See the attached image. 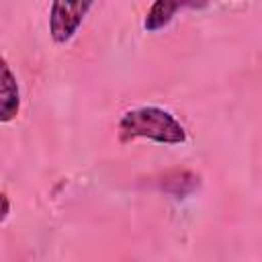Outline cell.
<instances>
[{
    "instance_id": "3",
    "label": "cell",
    "mask_w": 262,
    "mask_h": 262,
    "mask_svg": "<svg viewBox=\"0 0 262 262\" xmlns=\"http://www.w3.org/2000/svg\"><path fill=\"white\" fill-rule=\"evenodd\" d=\"M20 111V88L8 61L0 55V123H10Z\"/></svg>"
},
{
    "instance_id": "1",
    "label": "cell",
    "mask_w": 262,
    "mask_h": 262,
    "mask_svg": "<svg viewBox=\"0 0 262 262\" xmlns=\"http://www.w3.org/2000/svg\"><path fill=\"white\" fill-rule=\"evenodd\" d=\"M119 137L121 141L145 137L156 143L180 145L186 141V131L172 113L160 106H139V108L127 111L121 117Z\"/></svg>"
},
{
    "instance_id": "4",
    "label": "cell",
    "mask_w": 262,
    "mask_h": 262,
    "mask_svg": "<svg viewBox=\"0 0 262 262\" xmlns=\"http://www.w3.org/2000/svg\"><path fill=\"white\" fill-rule=\"evenodd\" d=\"M182 0H154L151 8L145 14L143 20V29L149 33H156L160 29H164L176 14V10L180 8Z\"/></svg>"
},
{
    "instance_id": "5",
    "label": "cell",
    "mask_w": 262,
    "mask_h": 262,
    "mask_svg": "<svg viewBox=\"0 0 262 262\" xmlns=\"http://www.w3.org/2000/svg\"><path fill=\"white\" fill-rule=\"evenodd\" d=\"M10 215V199L0 190V223Z\"/></svg>"
},
{
    "instance_id": "2",
    "label": "cell",
    "mask_w": 262,
    "mask_h": 262,
    "mask_svg": "<svg viewBox=\"0 0 262 262\" xmlns=\"http://www.w3.org/2000/svg\"><path fill=\"white\" fill-rule=\"evenodd\" d=\"M94 0H51L49 35L53 43L66 45L82 27Z\"/></svg>"
}]
</instances>
